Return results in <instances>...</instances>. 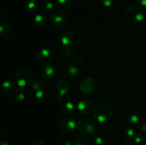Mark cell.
<instances>
[{"label": "cell", "mask_w": 146, "mask_h": 145, "mask_svg": "<svg viewBox=\"0 0 146 145\" xmlns=\"http://www.w3.org/2000/svg\"><path fill=\"white\" fill-rule=\"evenodd\" d=\"M91 145H106L104 139L101 136H96L92 139L91 142Z\"/></svg>", "instance_id": "d4e9b609"}, {"label": "cell", "mask_w": 146, "mask_h": 145, "mask_svg": "<svg viewBox=\"0 0 146 145\" xmlns=\"http://www.w3.org/2000/svg\"><path fill=\"white\" fill-rule=\"evenodd\" d=\"M60 41L65 46H69L74 42V35L71 31H65L60 36Z\"/></svg>", "instance_id": "7c38bea8"}, {"label": "cell", "mask_w": 146, "mask_h": 145, "mask_svg": "<svg viewBox=\"0 0 146 145\" xmlns=\"http://www.w3.org/2000/svg\"><path fill=\"white\" fill-rule=\"evenodd\" d=\"M0 145H10L7 142L4 140H0Z\"/></svg>", "instance_id": "8d00e7d4"}, {"label": "cell", "mask_w": 146, "mask_h": 145, "mask_svg": "<svg viewBox=\"0 0 146 145\" xmlns=\"http://www.w3.org/2000/svg\"><path fill=\"white\" fill-rule=\"evenodd\" d=\"M74 53H75V51H74V48H71V47L66 46L62 49L63 55L66 57H68V58L72 56L74 54Z\"/></svg>", "instance_id": "484cf974"}, {"label": "cell", "mask_w": 146, "mask_h": 145, "mask_svg": "<svg viewBox=\"0 0 146 145\" xmlns=\"http://www.w3.org/2000/svg\"><path fill=\"white\" fill-rule=\"evenodd\" d=\"M74 145H91V142L86 136H80L74 142Z\"/></svg>", "instance_id": "cb8c5ba5"}, {"label": "cell", "mask_w": 146, "mask_h": 145, "mask_svg": "<svg viewBox=\"0 0 146 145\" xmlns=\"http://www.w3.org/2000/svg\"><path fill=\"white\" fill-rule=\"evenodd\" d=\"M40 73L42 78L45 79H52L56 73V69L51 64L46 63L40 68Z\"/></svg>", "instance_id": "30bf717a"}, {"label": "cell", "mask_w": 146, "mask_h": 145, "mask_svg": "<svg viewBox=\"0 0 146 145\" xmlns=\"http://www.w3.org/2000/svg\"><path fill=\"white\" fill-rule=\"evenodd\" d=\"M144 139L145 138L143 136V135L141 134H136L134 137L133 141L135 142V144H140L142 143L143 142H144Z\"/></svg>", "instance_id": "f1b7e54d"}, {"label": "cell", "mask_w": 146, "mask_h": 145, "mask_svg": "<svg viewBox=\"0 0 146 145\" xmlns=\"http://www.w3.org/2000/svg\"><path fill=\"white\" fill-rule=\"evenodd\" d=\"M55 6L59 11H66L71 9V0H56Z\"/></svg>", "instance_id": "5bb4252c"}, {"label": "cell", "mask_w": 146, "mask_h": 145, "mask_svg": "<svg viewBox=\"0 0 146 145\" xmlns=\"http://www.w3.org/2000/svg\"><path fill=\"white\" fill-rule=\"evenodd\" d=\"M33 26L36 29H44L48 24L46 17L41 14H37L33 18Z\"/></svg>", "instance_id": "8fae6325"}, {"label": "cell", "mask_w": 146, "mask_h": 145, "mask_svg": "<svg viewBox=\"0 0 146 145\" xmlns=\"http://www.w3.org/2000/svg\"><path fill=\"white\" fill-rule=\"evenodd\" d=\"M16 89L15 82L11 80H6L1 83V90L6 94L14 93Z\"/></svg>", "instance_id": "4fadbf2b"}, {"label": "cell", "mask_w": 146, "mask_h": 145, "mask_svg": "<svg viewBox=\"0 0 146 145\" xmlns=\"http://www.w3.org/2000/svg\"><path fill=\"white\" fill-rule=\"evenodd\" d=\"M26 7H27V11H29V12H32V11H35L36 9V4L34 0H30L27 3Z\"/></svg>", "instance_id": "4316f807"}, {"label": "cell", "mask_w": 146, "mask_h": 145, "mask_svg": "<svg viewBox=\"0 0 146 145\" xmlns=\"http://www.w3.org/2000/svg\"><path fill=\"white\" fill-rule=\"evenodd\" d=\"M140 129L142 132H146V119L144 118L142 121H141V124H140Z\"/></svg>", "instance_id": "1f68e13d"}, {"label": "cell", "mask_w": 146, "mask_h": 145, "mask_svg": "<svg viewBox=\"0 0 146 145\" xmlns=\"http://www.w3.org/2000/svg\"><path fill=\"white\" fill-rule=\"evenodd\" d=\"M41 9L46 14H50L53 11L54 9V4L49 0H44L41 3Z\"/></svg>", "instance_id": "44dd1931"}, {"label": "cell", "mask_w": 146, "mask_h": 145, "mask_svg": "<svg viewBox=\"0 0 146 145\" xmlns=\"http://www.w3.org/2000/svg\"><path fill=\"white\" fill-rule=\"evenodd\" d=\"M31 90H32L33 91H34V92H37V91L44 90V82H43L42 81L37 80L34 81V82H32V84H31Z\"/></svg>", "instance_id": "603a6c76"}, {"label": "cell", "mask_w": 146, "mask_h": 145, "mask_svg": "<svg viewBox=\"0 0 146 145\" xmlns=\"http://www.w3.org/2000/svg\"><path fill=\"white\" fill-rule=\"evenodd\" d=\"M135 134H136V133H135V130L131 127L125 128L122 132L123 138L124 140L127 141V142L133 140Z\"/></svg>", "instance_id": "2e32d148"}, {"label": "cell", "mask_w": 146, "mask_h": 145, "mask_svg": "<svg viewBox=\"0 0 146 145\" xmlns=\"http://www.w3.org/2000/svg\"><path fill=\"white\" fill-rule=\"evenodd\" d=\"M133 145H140V144H133Z\"/></svg>", "instance_id": "b9f144b4"}, {"label": "cell", "mask_w": 146, "mask_h": 145, "mask_svg": "<svg viewBox=\"0 0 146 145\" xmlns=\"http://www.w3.org/2000/svg\"><path fill=\"white\" fill-rule=\"evenodd\" d=\"M29 145H45V143H44V141H42L41 139H36L33 140L32 142L30 143Z\"/></svg>", "instance_id": "4dcf8cb0"}, {"label": "cell", "mask_w": 146, "mask_h": 145, "mask_svg": "<svg viewBox=\"0 0 146 145\" xmlns=\"http://www.w3.org/2000/svg\"><path fill=\"white\" fill-rule=\"evenodd\" d=\"M15 82L20 88H27L31 86L34 82V74L28 67H19L14 74Z\"/></svg>", "instance_id": "6da1fadb"}, {"label": "cell", "mask_w": 146, "mask_h": 145, "mask_svg": "<svg viewBox=\"0 0 146 145\" xmlns=\"http://www.w3.org/2000/svg\"><path fill=\"white\" fill-rule=\"evenodd\" d=\"M12 26L8 23L0 24V36H7L12 32Z\"/></svg>", "instance_id": "e0dca14e"}, {"label": "cell", "mask_w": 146, "mask_h": 145, "mask_svg": "<svg viewBox=\"0 0 146 145\" xmlns=\"http://www.w3.org/2000/svg\"><path fill=\"white\" fill-rule=\"evenodd\" d=\"M62 100H63V96H62V95H58V96L56 98V101L57 102H60L61 101H62Z\"/></svg>", "instance_id": "d590c367"}, {"label": "cell", "mask_w": 146, "mask_h": 145, "mask_svg": "<svg viewBox=\"0 0 146 145\" xmlns=\"http://www.w3.org/2000/svg\"><path fill=\"white\" fill-rule=\"evenodd\" d=\"M35 97L38 102H46V101L48 100V93H47L46 91L44 90H41L36 92Z\"/></svg>", "instance_id": "7402d4cb"}, {"label": "cell", "mask_w": 146, "mask_h": 145, "mask_svg": "<svg viewBox=\"0 0 146 145\" xmlns=\"http://www.w3.org/2000/svg\"><path fill=\"white\" fill-rule=\"evenodd\" d=\"M53 58V53L49 48H41L38 50L36 54V58L37 61L41 63H48L51 61Z\"/></svg>", "instance_id": "ba28073f"}, {"label": "cell", "mask_w": 146, "mask_h": 145, "mask_svg": "<svg viewBox=\"0 0 146 145\" xmlns=\"http://www.w3.org/2000/svg\"><path fill=\"white\" fill-rule=\"evenodd\" d=\"M145 20H146V15L145 16Z\"/></svg>", "instance_id": "60d3db41"}, {"label": "cell", "mask_w": 146, "mask_h": 145, "mask_svg": "<svg viewBox=\"0 0 146 145\" xmlns=\"http://www.w3.org/2000/svg\"><path fill=\"white\" fill-rule=\"evenodd\" d=\"M144 144H145V145H146V136H145V139H144Z\"/></svg>", "instance_id": "ab89813d"}, {"label": "cell", "mask_w": 146, "mask_h": 145, "mask_svg": "<svg viewBox=\"0 0 146 145\" xmlns=\"http://www.w3.org/2000/svg\"><path fill=\"white\" fill-rule=\"evenodd\" d=\"M1 18H2V14H1V11H0V21H1Z\"/></svg>", "instance_id": "f35d334b"}, {"label": "cell", "mask_w": 146, "mask_h": 145, "mask_svg": "<svg viewBox=\"0 0 146 145\" xmlns=\"http://www.w3.org/2000/svg\"><path fill=\"white\" fill-rule=\"evenodd\" d=\"M61 145H72V142L69 139L65 138L61 142Z\"/></svg>", "instance_id": "d6a6232c"}, {"label": "cell", "mask_w": 146, "mask_h": 145, "mask_svg": "<svg viewBox=\"0 0 146 145\" xmlns=\"http://www.w3.org/2000/svg\"><path fill=\"white\" fill-rule=\"evenodd\" d=\"M96 87V81L92 77L84 79L79 85V89L82 93L90 94L93 92Z\"/></svg>", "instance_id": "52a82bcc"}, {"label": "cell", "mask_w": 146, "mask_h": 145, "mask_svg": "<svg viewBox=\"0 0 146 145\" xmlns=\"http://www.w3.org/2000/svg\"><path fill=\"white\" fill-rule=\"evenodd\" d=\"M51 24L56 28H64L68 23L67 17L62 11H54L50 16Z\"/></svg>", "instance_id": "5b68a950"}, {"label": "cell", "mask_w": 146, "mask_h": 145, "mask_svg": "<svg viewBox=\"0 0 146 145\" xmlns=\"http://www.w3.org/2000/svg\"><path fill=\"white\" fill-rule=\"evenodd\" d=\"M137 2L139 4L140 7L146 8V0H137Z\"/></svg>", "instance_id": "e575fe53"}, {"label": "cell", "mask_w": 146, "mask_h": 145, "mask_svg": "<svg viewBox=\"0 0 146 145\" xmlns=\"http://www.w3.org/2000/svg\"><path fill=\"white\" fill-rule=\"evenodd\" d=\"M140 118H141V114L136 109L130 111L127 115V121L132 125L138 123L140 120Z\"/></svg>", "instance_id": "9a60e30c"}, {"label": "cell", "mask_w": 146, "mask_h": 145, "mask_svg": "<svg viewBox=\"0 0 146 145\" xmlns=\"http://www.w3.org/2000/svg\"><path fill=\"white\" fill-rule=\"evenodd\" d=\"M125 14L128 21L134 24L141 23L145 18V15L142 9L135 5L130 6L129 7H128Z\"/></svg>", "instance_id": "277c9868"}, {"label": "cell", "mask_w": 146, "mask_h": 145, "mask_svg": "<svg viewBox=\"0 0 146 145\" xmlns=\"http://www.w3.org/2000/svg\"><path fill=\"white\" fill-rule=\"evenodd\" d=\"M56 89L58 92V95H61L64 96V95L68 92V85L67 82L64 80H61L58 82L56 85Z\"/></svg>", "instance_id": "ac0fdd59"}, {"label": "cell", "mask_w": 146, "mask_h": 145, "mask_svg": "<svg viewBox=\"0 0 146 145\" xmlns=\"http://www.w3.org/2000/svg\"><path fill=\"white\" fill-rule=\"evenodd\" d=\"M74 63L76 65H79L82 63V58L81 56H76L74 58Z\"/></svg>", "instance_id": "836d02e7"}, {"label": "cell", "mask_w": 146, "mask_h": 145, "mask_svg": "<svg viewBox=\"0 0 146 145\" xmlns=\"http://www.w3.org/2000/svg\"><path fill=\"white\" fill-rule=\"evenodd\" d=\"M1 132H2V129H1V125H0V136H1Z\"/></svg>", "instance_id": "74e56055"}, {"label": "cell", "mask_w": 146, "mask_h": 145, "mask_svg": "<svg viewBox=\"0 0 146 145\" xmlns=\"http://www.w3.org/2000/svg\"><path fill=\"white\" fill-rule=\"evenodd\" d=\"M76 122L75 119L71 117H66L61 119L60 122V129L66 134H71L75 130Z\"/></svg>", "instance_id": "8992f818"}, {"label": "cell", "mask_w": 146, "mask_h": 145, "mask_svg": "<svg viewBox=\"0 0 146 145\" xmlns=\"http://www.w3.org/2000/svg\"><path fill=\"white\" fill-rule=\"evenodd\" d=\"M62 110L65 115H72L75 111V105L72 102H66L63 105Z\"/></svg>", "instance_id": "d6986e66"}, {"label": "cell", "mask_w": 146, "mask_h": 145, "mask_svg": "<svg viewBox=\"0 0 146 145\" xmlns=\"http://www.w3.org/2000/svg\"><path fill=\"white\" fill-rule=\"evenodd\" d=\"M76 128L79 133L84 136H92L97 131L96 123L89 117H83L76 124Z\"/></svg>", "instance_id": "7a4b0ae2"}, {"label": "cell", "mask_w": 146, "mask_h": 145, "mask_svg": "<svg viewBox=\"0 0 146 145\" xmlns=\"http://www.w3.org/2000/svg\"><path fill=\"white\" fill-rule=\"evenodd\" d=\"M112 115V109L107 105H98L93 111V116L98 123H105L111 119Z\"/></svg>", "instance_id": "3957f363"}, {"label": "cell", "mask_w": 146, "mask_h": 145, "mask_svg": "<svg viewBox=\"0 0 146 145\" xmlns=\"http://www.w3.org/2000/svg\"><path fill=\"white\" fill-rule=\"evenodd\" d=\"M13 97L14 100L18 102H22L25 100L26 93L21 88H17L13 93Z\"/></svg>", "instance_id": "ffe728a7"}, {"label": "cell", "mask_w": 146, "mask_h": 145, "mask_svg": "<svg viewBox=\"0 0 146 145\" xmlns=\"http://www.w3.org/2000/svg\"><path fill=\"white\" fill-rule=\"evenodd\" d=\"M67 72L71 76H75V75H78V72H79V69L78 68H77L76 66H74V65H71L69 66L67 69Z\"/></svg>", "instance_id": "83f0119b"}, {"label": "cell", "mask_w": 146, "mask_h": 145, "mask_svg": "<svg viewBox=\"0 0 146 145\" xmlns=\"http://www.w3.org/2000/svg\"><path fill=\"white\" fill-rule=\"evenodd\" d=\"M103 6L106 7H110L113 4L114 0H100Z\"/></svg>", "instance_id": "f546056e"}, {"label": "cell", "mask_w": 146, "mask_h": 145, "mask_svg": "<svg viewBox=\"0 0 146 145\" xmlns=\"http://www.w3.org/2000/svg\"><path fill=\"white\" fill-rule=\"evenodd\" d=\"M77 107H78L80 113L83 115H88L91 112H93L94 109V105H93L92 102L86 99L80 101L78 103Z\"/></svg>", "instance_id": "9c48e42d"}]
</instances>
